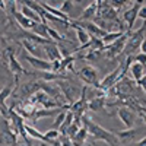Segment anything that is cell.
<instances>
[{
    "mask_svg": "<svg viewBox=\"0 0 146 146\" xmlns=\"http://www.w3.org/2000/svg\"><path fill=\"white\" fill-rule=\"evenodd\" d=\"M12 91H13V86L12 85H6L3 89H0V105L6 104V100L9 96H12Z\"/></svg>",
    "mask_w": 146,
    "mask_h": 146,
    "instance_id": "cell-29",
    "label": "cell"
},
{
    "mask_svg": "<svg viewBox=\"0 0 146 146\" xmlns=\"http://www.w3.org/2000/svg\"><path fill=\"white\" fill-rule=\"evenodd\" d=\"M137 18L145 22V19H146V6H145V5H142V6L139 7V10H137Z\"/></svg>",
    "mask_w": 146,
    "mask_h": 146,
    "instance_id": "cell-36",
    "label": "cell"
},
{
    "mask_svg": "<svg viewBox=\"0 0 146 146\" xmlns=\"http://www.w3.org/2000/svg\"><path fill=\"white\" fill-rule=\"evenodd\" d=\"M0 9H2V10H6V6H5V3H3V0H0Z\"/></svg>",
    "mask_w": 146,
    "mask_h": 146,
    "instance_id": "cell-42",
    "label": "cell"
},
{
    "mask_svg": "<svg viewBox=\"0 0 146 146\" xmlns=\"http://www.w3.org/2000/svg\"><path fill=\"white\" fill-rule=\"evenodd\" d=\"M66 111H67V110H63V111H60V113L57 114V117H56V120H54V123H53V129H54V130H58L60 124H62V121L64 120Z\"/></svg>",
    "mask_w": 146,
    "mask_h": 146,
    "instance_id": "cell-32",
    "label": "cell"
},
{
    "mask_svg": "<svg viewBox=\"0 0 146 146\" xmlns=\"http://www.w3.org/2000/svg\"><path fill=\"white\" fill-rule=\"evenodd\" d=\"M9 111H10V108H9L6 104H2V105H0V115H2L5 120L9 118Z\"/></svg>",
    "mask_w": 146,
    "mask_h": 146,
    "instance_id": "cell-35",
    "label": "cell"
},
{
    "mask_svg": "<svg viewBox=\"0 0 146 146\" xmlns=\"http://www.w3.org/2000/svg\"><path fill=\"white\" fill-rule=\"evenodd\" d=\"M111 2V6L114 7V9H117V7H121V6H124L126 3H124V0H110Z\"/></svg>",
    "mask_w": 146,
    "mask_h": 146,
    "instance_id": "cell-38",
    "label": "cell"
},
{
    "mask_svg": "<svg viewBox=\"0 0 146 146\" xmlns=\"http://www.w3.org/2000/svg\"><path fill=\"white\" fill-rule=\"evenodd\" d=\"M129 34H130V32L127 31V32H124L123 35H121L120 38H117L115 41H113L111 44L105 45L104 50H102V53H105V56H107L108 58H115V57H118L121 53H123V50H124V44H126V41H127Z\"/></svg>",
    "mask_w": 146,
    "mask_h": 146,
    "instance_id": "cell-6",
    "label": "cell"
},
{
    "mask_svg": "<svg viewBox=\"0 0 146 146\" xmlns=\"http://www.w3.org/2000/svg\"><path fill=\"white\" fill-rule=\"evenodd\" d=\"M47 34H48V36H50V40H51V41H56V42L66 41V42H69V41L66 40V36H64V35H62L57 29H54L53 27H50L48 23H47Z\"/></svg>",
    "mask_w": 146,
    "mask_h": 146,
    "instance_id": "cell-24",
    "label": "cell"
},
{
    "mask_svg": "<svg viewBox=\"0 0 146 146\" xmlns=\"http://www.w3.org/2000/svg\"><path fill=\"white\" fill-rule=\"evenodd\" d=\"M139 133V130H136V129H129V130H124V131H118V133H115V136L118 137V140H123V142H126V140H131L133 137H135L136 135Z\"/></svg>",
    "mask_w": 146,
    "mask_h": 146,
    "instance_id": "cell-26",
    "label": "cell"
},
{
    "mask_svg": "<svg viewBox=\"0 0 146 146\" xmlns=\"http://www.w3.org/2000/svg\"><path fill=\"white\" fill-rule=\"evenodd\" d=\"M117 115L118 118L123 121V124L127 127V129H131L135 126V121H136V114L135 111L129 110L127 107H118L117 108Z\"/></svg>",
    "mask_w": 146,
    "mask_h": 146,
    "instance_id": "cell-10",
    "label": "cell"
},
{
    "mask_svg": "<svg viewBox=\"0 0 146 146\" xmlns=\"http://www.w3.org/2000/svg\"><path fill=\"white\" fill-rule=\"evenodd\" d=\"M129 2H131V0H124V3H129Z\"/></svg>",
    "mask_w": 146,
    "mask_h": 146,
    "instance_id": "cell-46",
    "label": "cell"
},
{
    "mask_svg": "<svg viewBox=\"0 0 146 146\" xmlns=\"http://www.w3.org/2000/svg\"><path fill=\"white\" fill-rule=\"evenodd\" d=\"M139 7H140V5H136L135 3V5H133V7L127 9L124 13H123V21H124V25H126V28H127L129 32L133 31L135 22L137 19V10H139Z\"/></svg>",
    "mask_w": 146,
    "mask_h": 146,
    "instance_id": "cell-12",
    "label": "cell"
},
{
    "mask_svg": "<svg viewBox=\"0 0 146 146\" xmlns=\"http://www.w3.org/2000/svg\"><path fill=\"white\" fill-rule=\"evenodd\" d=\"M136 5H145V0H136Z\"/></svg>",
    "mask_w": 146,
    "mask_h": 146,
    "instance_id": "cell-44",
    "label": "cell"
},
{
    "mask_svg": "<svg viewBox=\"0 0 146 146\" xmlns=\"http://www.w3.org/2000/svg\"><path fill=\"white\" fill-rule=\"evenodd\" d=\"M80 123H82V126H85V129H86L88 136H91L94 140H102L108 146H120V140L115 136V133L108 131L107 129H104L98 123H95V121L91 117H88L86 114H83L80 117Z\"/></svg>",
    "mask_w": 146,
    "mask_h": 146,
    "instance_id": "cell-1",
    "label": "cell"
},
{
    "mask_svg": "<svg viewBox=\"0 0 146 146\" xmlns=\"http://www.w3.org/2000/svg\"><path fill=\"white\" fill-rule=\"evenodd\" d=\"M60 92H62L63 98L66 100V104H72L75 102L79 96H80V92H82V88L80 86H76L75 83H72L69 79H58V82L56 83Z\"/></svg>",
    "mask_w": 146,
    "mask_h": 146,
    "instance_id": "cell-3",
    "label": "cell"
},
{
    "mask_svg": "<svg viewBox=\"0 0 146 146\" xmlns=\"http://www.w3.org/2000/svg\"><path fill=\"white\" fill-rule=\"evenodd\" d=\"M3 3H5V6H6V10L9 12V15H12L13 12L16 10V0H3Z\"/></svg>",
    "mask_w": 146,
    "mask_h": 146,
    "instance_id": "cell-33",
    "label": "cell"
},
{
    "mask_svg": "<svg viewBox=\"0 0 146 146\" xmlns=\"http://www.w3.org/2000/svg\"><path fill=\"white\" fill-rule=\"evenodd\" d=\"M136 146H146V137L143 136V139H140V140L136 143Z\"/></svg>",
    "mask_w": 146,
    "mask_h": 146,
    "instance_id": "cell-41",
    "label": "cell"
},
{
    "mask_svg": "<svg viewBox=\"0 0 146 146\" xmlns=\"http://www.w3.org/2000/svg\"><path fill=\"white\" fill-rule=\"evenodd\" d=\"M136 85H139V86L143 89V92H145V91H146V75H145L140 80H137V82H136Z\"/></svg>",
    "mask_w": 146,
    "mask_h": 146,
    "instance_id": "cell-39",
    "label": "cell"
},
{
    "mask_svg": "<svg viewBox=\"0 0 146 146\" xmlns=\"http://www.w3.org/2000/svg\"><path fill=\"white\" fill-rule=\"evenodd\" d=\"M51 145H53V146H62V145H60V140H58V139H57V140H54Z\"/></svg>",
    "mask_w": 146,
    "mask_h": 146,
    "instance_id": "cell-43",
    "label": "cell"
},
{
    "mask_svg": "<svg viewBox=\"0 0 146 146\" xmlns=\"http://www.w3.org/2000/svg\"><path fill=\"white\" fill-rule=\"evenodd\" d=\"M86 137H88V131L85 129V126H80V129L78 130V133L73 137H70V142L73 146H83L85 142H86Z\"/></svg>",
    "mask_w": 146,
    "mask_h": 146,
    "instance_id": "cell-20",
    "label": "cell"
},
{
    "mask_svg": "<svg viewBox=\"0 0 146 146\" xmlns=\"http://www.w3.org/2000/svg\"><path fill=\"white\" fill-rule=\"evenodd\" d=\"M21 13L23 15V16H27L28 19H31V21H34V22H41V19H40V16H38V13L36 12H34L31 7H28V6H21Z\"/></svg>",
    "mask_w": 146,
    "mask_h": 146,
    "instance_id": "cell-28",
    "label": "cell"
},
{
    "mask_svg": "<svg viewBox=\"0 0 146 146\" xmlns=\"http://www.w3.org/2000/svg\"><path fill=\"white\" fill-rule=\"evenodd\" d=\"M129 72L131 73V76H133V79H135V82H137V80H140L145 76V66L135 62L133 64H130Z\"/></svg>",
    "mask_w": 146,
    "mask_h": 146,
    "instance_id": "cell-21",
    "label": "cell"
},
{
    "mask_svg": "<svg viewBox=\"0 0 146 146\" xmlns=\"http://www.w3.org/2000/svg\"><path fill=\"white\" fill-rule=\"evenodd\" d=\"M91 145H92V146H108V145H107L105 142H102V140H96V142H92Z\"/></svg>",
    "mask_w": 146,
    "mask_h": 146,
    "instance_id": "cell-40",
    "label": "cell"
},
{
    "mask_svg": "<svg viewBox=\"0 0 146 146\" xmlns=\"http://www.w3.org/2000/svg\"><path fill=\"white\" fill-rule=\"evenodd\" d=\"M12 16L16 19V22H18V25H19V27H22L23 29H27V31H31V29L35 27V23H36V22L28 19L27 16H23L19 10H15L13 13H12Z\"/></svg>",
    "mask_w": 146,
    "mask_h": 146,
    "instance_id": "cell-17",
    "label": "cell"
},
{
    "mask_svg": "<svg viewBox=\"0 0 146 146\" xmlns=\"http://www.w3.org/2000/svg\"><path fill=\"white\" fill-rule=\"evenodd\" d=\"M73 123V114L69 111H66V115H64V120L62 121V124H60V127H58V133H60V136H63L64 133H66V130L69 129V126Z\"/></svg>",
    "mask_w": 146,
    "mask_h": 146,
    "instance_id": "cell-25",
    "label": "cell"
},
{
    "mask_svg": "<svg viewBox=\"0 0 146 146\" xmlns=\"http://www.w3.org/2000/svg\"><path fill=\"white\" fill-rule=\"evenodd\" d=\"M96 10H98V3L96 2H92L89 3L86 7L83 9L82 12V15L76 19V21H80V22H88V21H94V18L96 16Z\"/></svg>",
    "mask_w": 146,
    "mask_h": 146,
    "instance_id": "cell-16",
    "label": "cell"
},
{
    "mask_svg": "<svg viewBox=\"0 0 146 146\" xmlns=\"http://www.w3.org/2000/svg\"><path fill=\"white\" fill-rule=\"evenodd\" d=\"M38 3H40V6H41L45 12H48L50 15H53V16H56V18H58V19H62V21H66V22H70V21H72L67 15H64L63 12H60L57 7H53V6L47 5V3H44V2H38Z\"/></svg>",
    "mask_w": 146,
    "mask_h": 146,
    "instance_id": "cell-19",
    "label": "cell"
},
{
    "mask_svg": "<svg viewBox=\"0 0 146 146\" xmlns=\"http://www.w3.org/2000/svg\"><path fill=\"white\" fill-rule=\"evenodd\" d=\"M67 110L73 114V118L75 120H80V117L83 114H86V110H88V88L86 86L82 88L80 96L75 102H72Z\"/></svg>",
    "mask_w": 146,
    "mask_h": 146,
    "instance_id": "cell-4",
    "label": "cell"
},
{
    "mask_svg": "<svg viewBox=\"0 0 146 146\" xmlns=\"http://www.w3.org/2000/svg\"><path fill=\"white\" fill-rule=\"evenodd\" d=\"M23 130H25V133L29 136V137H32V139H36V140H41V142H45V137H44V133H41L40 130H36L35 127H32V126H29V124H23Z\"/></svg>",
    "mask_w": 146,
    "mask_h": 146,
    "instance_id": "cell-22",
    "label": "cell"
},
{
    "mask_svg": "<svg viewBox=\"0 0 146 146\" xmlns=\"http://www.w3.org/2000/svg\"><path fill=\"white\" fill-rule=\"evenodd\" d=\"M42 51L45 53V56L50 58V62H54V60H62V53H60L58 50V45L51 41V42H48V44H44L42 45Z\"/></svg>",
    "mask_w": 146,
    "mask_h": 146,
    "instance_id": "cell-15",
    "label": "cell"
},
{
    "mask_svg": "<svg viewBox=\"0 0 146 146\" xmlns=\"http://www.w3.org/2000/svg\"><path fill=\"white\" fill-rule=\"evenodd\" d=\"M58 140H60V145H62V146H73L72 142H70V139L67 136H60Z\"/></svg>",
    "mask_w": 146,
    "mask_h": 146,
    "instance_id": "cell-37",
    "label": "cell"
},
{
    "mask_svg": "<svg viewBox=\"0 0 146 146\" xmlns=\"http://www.w3.org/2000/svg\"><path fill=\"white\" fill-rule=\"evenodd\" d=\"M32 34L41 36V38H45V40H50V36L47 34V23H42V22H36L35 27L31 29Z\"/></svg>",
    "mask_w": 146,
    "mask_h": 146,
    "instance_id": "cell-23",
    "label": "cell"
},
{
    "mask_svg": "<svg viewBox=\"0 0 146 146\" xmlns=\"http://www.w3.org/2000/svg\"><path fill=\"white\" fill-rule=\"evenodd\" d=\"M6 57H7V67H9V70L12 72V75L15 76V82L18 83L19 78H21L22 75H25L27 70L23 69V67H22V64L16 60V57H15L13 51H12L10 48H7V51H6Z\"/></svg>",
    "mask_w": 146,
    "mask_h": 146,
    "instance_id": "cell-9",
    "label": "cell"
},
{
    "mask_svg": "<svg viewBox=\"0 0 146 146\" xmlns=\"http://www.w3.org/2000/svg\"><path fill=\"white\" fill-rule=\"evenodd\" d=\"M78 76L80 78L82 82H85L86 85H91L92 88H96V89L100 88V72L94 66H91V64L83 66L78 72Z\"/></svg>",
    "mask_w": 146,
    "mask_h": 146,
    "instance_id": "cell-5",
    "label": "cell"
},
{
    "mask_svg": "<svg viewBox=\"0 0 146 146\" xmlns=\"http://www.w3.org/2000/svg\"><path fill=\"white\" fill-rule=\"evenodd\" d=\"M44 137H45V142H47V143H53L54 140H57V139L60 137V133H58V130L51 129V130L44 131Z\"/></svg>",
    "mask_w": 146,
    "mask_h": 146,
    "instance_id": "cell-30",
    "label": "cell"
},
{
    "mask_svg": "<svg viewBox=\"0 0 146 146\" xmlns=\"http://www.w3.org/2000/svg\"><path fill=\"white\" fill-rule=\"evenodd\" d=\"M133 62H136V63H140V64L146 66V54H145V53L133 54Z\"/></svg>",
    "mask_w": 146,
    "mask_h": 146,
    "instance_id": "cell-34",
    "label": "cell"
},
{
    "mask_svg": "<svg viewBox=\"0 0 146 146\" xmlns=\"http://www.w3.org/2000/svg\"><path fill=\"white\" fill-rule=\"evenodd\" d=\"M123 34H124L123 31H111V32H107L102 38H101V41L104 42V45H108V44H111L113 41H115L117 38H120Z\"/></svg>",
    "mask_w": 146,
    "mask_h": 146,
    "instance_id": "cell-27",
    "label": "cell"
},
{
    "mask_svg": "<svg viewBox=\"0 0 146 146\" xmlns=\"http://www.w3.org/2000/svg\"><path fill=\"white\" fill-rule=\"evenodd\" d=\"M96 18H101V19L108 21V22H117V23H121L120 19H118V12H117V9H114L111 5H108V3H105V2L98 3Z\"/></svg>",
    "mask_w": 146,
    "mask_h": 146,
    "instance_id": "cell-7",
    "label": "cell"
},
{
    "mask_svg": "<svg viewBox=\"0 0 146 146\" xmlns=\"http://www.w3.org/2000/svg\"><path fill=\"white\" fill-rule=\"evenodd\" d=\"M145 32H146V27H145V22L143 25L137 29V31H131L127 36V41L124 44V50L123 53L126 56H133L136 54V51L139 50V47L142 44V41L145 40Z\"/></svg>",
    "mask_w": 146,
    "mask_h": 146,
    "instance_id": "cell-2",
    "label": "cell"
},
{
    "mask_svg": "<svg viewBox=\"0 0 146 146\" xmlns=\"http://www.w3.org/2000/svg\"><path fill=\"white\" fill-rule=\"evenodd\" d=\"M0 64H2V50H0Z\"/></svg>",
    "mask_w": 146,
    "mask_h": 146,
    "instance_id": "cell-45",
    "label": "cell"
},
{
    "mask_svg": "<svg viewBox=\"0 0 146 146\" xmlns=\"http://www.w3.org/2000/svg\"><path fill=\"white\" fill-rule=\"evenodd\" d=\"M121 76H124L123 75V67H121V64H118L111 73H108V75L100 82V91H102V92H107L111 86H114V85L118 82V79L121 78Z\"/></svg>",
    "mask_w": 146,
    "mask_h": 146,
    "instance_id": "cell-8",
    "label": "cell"
},
{
    "mask_svg": "<svg viewBox=\"0 0 146 146\" xmlns=\"http://www.w3.org/2000/svg\"><path fill=\"white\" fill-rule=\"evenodd\" d=\"M23 57H25V60L34 69L40 70V72H51V62H48V60H44L40 57H32L29 54H25Z\"/></svg>",
    "mask_w": 146,
    "mask_h": 146,
    "instance_id": "cell-11",
    "label": "cell"
},
{
    "mask_svg": "<svg viewBox=\"0 0 146 146\" xmlns=\"http://www.w3.org/2000/svg\"><path fill=\"white\" fill-rule=\"evenodd\" d=\"M21 44L23 47V50L27 51V54L32 56V57H40L41 58V53H42V45L36 44L28 38H22L21 40Z\"/></svg>",
    "mask_w": 146,
    "mask_h": 146,
    "instance_id": "cell-14",
    "label": "cell"
},
{
    "mask_svg": "<svg viewBox=\"0 0 146 146\" xmlns=\"http://www.w3.org/2000/svg\"><path fill=\"white\" fill-rule=\"evenodd\" d=\"M70 28H73L76 31V38H78V41H79V44L80 45H85V47H91V35L85 31L82 27H79L78 23H76V21H70Z\"/></svg>",
    "mask_w": 146,
    "mask_h": 146,
    "instance_id": "cell-13",
    "label": "cell"
},
{
    "mask_svg": "<svg viewBox=\"0 0 146 146\" xmlns=\"http://www.w3.org/2000/svg\"><path fill=\"white\" fill-rule=\"evenodd\" d=\"M105 108V96H92V98H88V110L94 113L102 111Z\"/></svg>",
    "mask_w": 146,
    "mask_h": 146,
    "instance_id": "cell-18",
    "label": "cell"
},
{
    "mask_svg": "<svg viewBox=\"0 0 146 146\" xmlns=\"http://www.w3.org/2000/svg\"><path fill=\"white\" fill-rule=\"evenodd\" d=\"M58 10H60V12H63L64 15L69 16V13H72V10H73V0H64Z\"/></svg>",
    "mask_w": 146,
    "mask_h": 146,
    "instance_id": "cell-31",
    "label": "cell"
}]
</instances>
